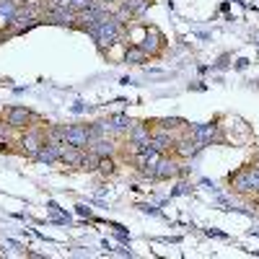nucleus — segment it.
Instances as JSON below:
<instances>
[{
	"label": "nucleus",
	"instance_id": "1",
	"mask_svg": "<svg viewBox=\"0 0 259 259\" xmlns=\"http://www.w3.org/2000/svg\"><path fill=\"white\" fill-rule=\"evenodd\" d=\"M124 41L127 45H138L150 60H158L166 52V45H168L158 26L143 24V21H133V24L124 29Z\"/></svg>",
	"mask_w": 259,
	"mask_h": 259
},
{
	"label": "nucleus",
	"instance_id": "2",
	"mask_svg": "<svg viewBox=\"0 0 259 259\" xmlns=\"http://www.w3.org/2000/svg\"><path fill=\"white\" fill-rule=\"evenodd\" d=\"M226 187H228V192L236 194V197L246 200L249 194L259 192V166L254 161L244 163L241 168H236L233 174L226 177Z\"/></svg>",
	"mask_w": 259,
	"mask_h": 259
},
{
	"label": "nucleus",
	"instance_id": "3",
	"mask_svg": "<svg viewBox=\"0 0 259 259\" xmlns=\"http://www.w3.org/2000/svg\"><path fill=\"white\" fill-rule=\"evenodd\" d=\"M0 117H3V119L16 130V133H21V130H29L31 124L41 122V117L34 114L31 109H26V106H8V109L0 112Z\"/></svg>",
	"mask_w": 259,
	"mask_h": 259
},
{
	"label": "nucleus",
	"instance_id": "4",
	"mask_svg": "<svg viewBox=\"0 0 259 259\" xmlns=\"http://www.w3.org/2000/svg\"><path fill=\"white\" fill-rule=\"evenodd\" d=\"M182 174H184V161H179L177 156H161L153 174H150V182H168V179H177Z\"/></svg>",
	"mask_w": 259,
	"mask_h": 259
},
{
	"label": "nucleus",
	"instance_id": "5",
	"mask_svg": "<svg viewBox=\"0 0 259 259\" xmlns=\"http://www.w3.org/2000/svg\"><path fill=\"white\" fill-rule=\"evenodd\" d=\"M65 143L75 145L80 150H85L91 145V133H89V124H65Z\"/></svg>",
	"mask_w": 259,
	"mask_h": 259
},
{
	"label": "nucleus",
	"instance_id": "6",
	"mask_svg": "<svg viewBox=\"0 0 259 259\" xmlns=\"http://www.w3.org/2000/svg\"><path fill=\"white\" fill-rule=\"evenodd\" d=\"M174 145H177V135L174 133H166V130H150V148L158 150L163 156L174 153Z\"/></svg>",
	"mask_w": 259,
	"mask_h": 259
},
{
	"label": "nucleus",
	"instance_id": "7",
	"mask_svg": "<svg viewBox=\"0 0 259 259\" xmlns=\"http://www.w3.org/2000/svg\"><path fill=\"white\" fill-rule=\"evenodd\" d=\"M197 150H200V145H197V140L192 138V130H189V133L177 138V145H174V153H171V156H177L179 161H189Z\"/></svg>",
	"mask_w": 259,
	"mask_h": 259
},
{
	"label": "nucleus",
	"instance_id": "8",
	"mask_svg": "<svg viewBox=\"0 0 259 259\" xmlns=\"http://www.w3.org/2000/svg\"><path fill=\"white\" fill-rule=\"evenodd\" d=\"M80 158H83V150H80V148H75V145H68V143H65L57 163H60V166H65V168H78V171H80Z\"/></svg>",
	"mask_w": 259,
	"mask_h": 259
},
{
	"label": "nucleus",
	"instance_id": "9",
	"mask_svg": "<svg viewBox=\"0 0 259 259\" xmlns=\"http://www.w3.org/2000/svg\"><path fill=\"white\" fill-rule=\"evenodd\" d=\"M60 153H62V145H57V143H45L41 145V150L36 153V158L34 161H39V163H47V166H55L57 161H60Z\"/></svg>",
	"mask_w": 259,
	"mask_h": 259
},
{
	"label": "nucleus",
	"instance_id": "10",
	"mask_svg": "<svg viewBox=\"0 0 259 259\" xmlns=\"http://www.w3.org/2000/svg\"><path fill=\"white\" fill-rule=\"evenodd\" d=\"M150 57L138 47V45H127L124 47V57H122V62H127V65H143V62H148Z\"/></svg>",
	"mask_w": 259,
	"mask_h": 259
},
{
	"label": "nucleus",
	"instance_id": "11",
	"mask_svg": "<svg viewBox=\"0 0 259 259\" xmlns=\"http://www.w3.org/2000/svg\"><path fill=\"white\" fill-rule=\"evenodd\" d=\"M117 168H119V158L109 156V158H101V161H99L96 174H101V179H112V177L117 174Z\"/></svg>",
	"mask_w": 259,
	"mask_h": 259
},
{
	"label": "nucleus",
	"instance_id": "12",
	"mask_svg": "<svg viewBox=\"0 0 259 259\" xmlns=\"http://www.w3.org/2000/svg\"><path fill=\"white\" fill-rule=\"evenodd\" d=\"M119 6H122V8H127L135 18H140L150 6H153V0H119Z\"/></svg>",
	"mask_w": 259,
	"mask_h": 259
},
{
	"label": "nucleus",
	"instance_id": "13",
	"mask_svg": "<svg viewBox=\"0 0 259 259\" xmlns=\"http://www.w3.org/2000/svg\"><path fill=\"white\" fill-rule=\"evenodd\" d=\"M18 13L16 0H0V29H6V24Z\"/></svg>",
	"mask_w": 259,
	"mask_h": 259
},
{
	"label": "nucleus",
	"instance_id": "14",
	"mask_svg": "<svg viewBox=\"0 0 259 259\" xmlns=\"http://www.w3.org/2000/svg\"><path fill=\"white\" fill-rule=\"evenodd\" d=\"M99 156L94 150H83V158H80V171H96L99 168Z\"/></svg>",
	"mask_w": 259,
	"mask_h": 259
},
{
	"label": "nucleus",
	"instance_id": "15",
	"mask_svg": "<svg viewBox=\"0 0 259 259\" xmlns=\"http://www.w3.org/2000/svg\"><path fill=\"white\" fill-rule=\"evenodd\" d=\"M99 3H104V6H109V3H114V6H119V0H99Z\"/></svg>",
	"mask_w": 259,
	"mask_h": 259
},
{
	"label": "nucleus",
	"instance_id": "16",
	"mask_svg": "<svg viewBox=\"0 0 259 259\" xmlns=\"http://www.w3.org/2000/svg\"><path fill=\"white\" fill-rule=\"evenodd\" d=\"M251 161H254V163H256V166H259V153H256V156H254V158H251Z\"/></svg>",
	"mask_w": 259,
	"mask_h": 259
}]
</instances>
